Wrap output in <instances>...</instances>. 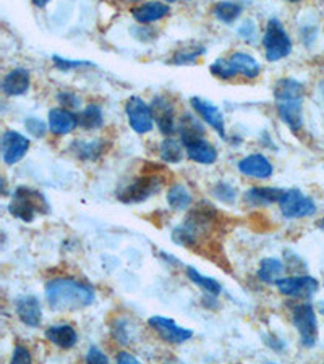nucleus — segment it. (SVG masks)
Returning <instances> with one entry per match:
<instances>
[{
	"label": "nucleus",
	"mask_w": 324,
	"mask_h": 364,
	"mask_svg": "<svg viewBox=\"0 0 324 364\" xmlns=\"http://www.w3.org/2000/svg\"><path fill=\"white\" fill-rule=\"evenodd\" d=\"M185 151H187L188 159L193 160V162H198L203 165H211L217 160L216 148L212 146L209 141H206L205 138L187 144V146H185Z\"/></svg>",
	"instance_id": "obj_21"
},
{
	"label": "nucleus",
	"mask_w": 324,
	"mask_h": 364,
	"mask_svg": "<svg viewBox=\"0 0 324 364\" xmlns=\"http://www.w3.org/2000/svg\"><path fill=\"white\" fill-rule=\"evenodd\" d=\"M110 334H112L114 340L119 342L122 345L131 344V337H134V332H131V323L125 319H119L110 325Z\"/></svg>",
	"instance_id": "obj_32"
},
{
	"label": "nucleus",
	"mask_w": 324,
	"mask_h": 364,
	"mask_svg": "<svg viewBox=\"0 0 324 364\" xmlns=\"http://www.w3.org/2000/svg\"><path fill=\"white\" fill-rule=\"evenodd\" d=\"M115 361L120 363V364H138L140 361H138V358L130 355L129 351H120L119 355L115 356Z\"/></svg>",
	"instance_id": "obj_44"
},
{
	"label": "nucleus",
	"mask_w": 324,
	"mask_h": 364,
	"mask_svg": "<svg viewBox=\"0 0 324 364\" xmlns=\"http://www.w3.org/2000/svg\"><path fill=\"white\" fill-rule=\"evenodd\" d=\"M263 340H264V344H266L269 348H273L274 351H283L285 348V342L280 340L279 337H276L274 334L264 335Z\"/></svg>",
	"instance_id": "obj_43"
},
{
	"label": "nucleus",
	"mask_w": 324,
	"mask_h": 364,
	"mask_svg": "<svg viewBox=\"0 0 324 364\" xmlns=\"http://www.w3.org/2000/svg\"><path fill=\"white\" fill-rule=\"evenodd\" d=\"M169 13H171V8H169V5L162 4V2H156V0L143 4V5H140V7H135L134 10H131V15H134V18L141 25L154 23V21L166 18Z\"/></svg>",
	"instance_id": "obj_20"
},
{
	"label": "nucleus",
	"mask_w": 324,
	"mask_h": 364,
	"mask_svg": "<svg viewBox=\"0 0 324 364\" xmlns=\"http://www.w3.org/2000/svg\"><path fill=\"white\" fill-rule=\"evenodd\" d=\"M151 110L154 122L162 135L171 136L172 133L177 130L175 126V109L174 104L169 100L166 96H156L151 103Z\"/></svg>",
	"instance_id": "obj_11"
},
{
	"label": "nucleus",
	"mask_w": 324,
	"mask_h": 364,
	"mask_svg": "<svg viewBox=\"0 0 324 364\" xmlns=\"http://www.w3.org/2000/svg\"><path fill=\"white\" fill-rule=\"evenodd\" d=\"M183 143L174 138H167L164 139L161 148H159V156L167 164H179L183 159Z\"/></svg>",
	"instance_id": "obj_30"
},
{
	"label": "nucleus",
	"mask_w": 324,
	"mask_h": 364,
	"mask_svg": "<svg viewBox=\"0 0 324 364\" xmlns=\"http://www.w3.org/2000/svg\"><path fill=\"white\" fill-rule=\"evenodd\" d=\"M292 323L300 335V342L305 348H311L318 342V319L315 308L310 303L299 304L292 313Z\"/></svg>",
	"instance_id": "obj_6"
},
{
	"label": "nucleus",
	"mask_w": 324,
	"mask_h": 364,
	"mask_svg": "<svg viewBox=\"0 0 324 364\" xmlns=\"http://www.w3.org/2000/svg\"><path fill=\"white\" fill-rule=\"evenodd\" d=\"M25 128L34 138H44L47 131V125L41 119H38V117H28L25 120Z\"/></svg>",
	"instance_id": "obj_38"
},
{
	"label": "nucleus",
	"mask_w": 324,
	"mask_h": 364,
	"mask_svg": "<svg viewBox=\"0 0 324 364\" xmlns=\"http://www.w3.org/2000/svg\"><path fill=\"white\" fill-rule=\"evenodd\" d=\"M161 258H164V261L166 262H169V264H172V266H182V262H180L177 258H175V256H172V254H169L167 251H161Z\"/></svg>",
	"instance_id": "obj_46"
},
{
	"label": "nucleus",
	"mask_w": 324,
	"mask_h": 364,
	"mask_svg": "<svg viewBox=\"0 0 324 364\" xmlns=\"http://www.w3.org/2000/svg\"><path fill=\"white\" fill-rule=\"evenodd\" d=\"M10 214L21 222H33L39 214H47L51 211L49 202L41 191H36L28 186H18L13 193L12 202L8 206Z\"/></svg>",
	"instance_id": "obj_2"
},
{
	"label": "nucleus",
	"mask_w": 324,
	"mask_h": 364,
	"mask_svg": "<svg viewBox=\"0 0 324 364\" xmlns=\"http://www.w3.org/2000/svg\"><path fill=\"white\" fill-rule=\"evenodd\" d=\"M30 84H31V77L28 70L15 68L12 72L5 74L2 82V91L5 96L17 98V96H23L28 93Z\"/></svg>",
	"instance_id": "obj_16"
},
{
	"label": "nucleus",
	"mask_w": 324,
	"mask_h": 364,
	"mask_svg": "<svg viewBox=\"0 0 324 364\" xmlns=\"http://www.w3.org/2000/svg\"><path fill=\"white\" fill-rule=\"evenodd\" d=\"M47 304L56 313H73L84 309L96 301L94 288L77 278H52L44 287Z\"/></svg>",
	"instance_id": "obj_1"
},
{
	"label": "nucleus",
	"mask_w": 324,
	"mask_h": 364,
	"mask_svg": "<svg viewBox=\"0 0 324 364\" xmlns=\"http://www.w3.org/2000/svg\"><path fill=\"white\" fill-rule=\"evenodd\" d=\"M254 33H257V26L252 20L243 21V25L238 28V36L243 37L245 41H252L254 37Z\"/></svg>",
	"instance_id": "obj_42"
},
{
	"label": "nucleus",
	"mask_w": 324,
	"mask_h": 364,
	"mask_svg": "<svg viewBox=\"0 0 324 364\" xmlns=\"http://www.w3.org/2000/svg\"><path fill=\"white\" fill-rule=\"evenodd\" d=\"M320 313L324 316V299L320 303Z\"/></svg>",
	"instance_id": "obj_49"
},
{
	"label": "nucleus",
	"mask_w": 324,
	"mask_h": 364,
	"mask_svg": "<svg viewBox=\"0 0 324 364\" xmlns=\"http://www.w3.org/2000/svg\"><path fill=\"white\" fill-rule=\"evenodd\" d=\"M209 70H211L212 77H216L219 79H232L238 74L229 58H217V60L211 63Z\"/></svg>",
	"instance_id": "obj_33"
},
{
	"label": "nucleus",
	"mask_w": 324,
	"mask_h": 364,
	"mask_svg": "<svg viewBox=\"0 0 324 364\" xmlns=\"http://www.w3.org/2000/svg\"><path fill=\"white\" fill-rule=\"evenodd\" d=\"M203 306L208 309H216L217 308V295H209V293H206L203 298Z\"/></svg>",
	"instance_id": "obj_45"
},
{
	"label": "nucleus",
	"mask_w": 324,
	"mask_h": 364,
	"mask_svg": "<svg viewBox=\"0 0 324 364\" xmlns=\"http://www.w3.org/2000/svg\"><path fill=\"white\" fill-rule=\"evenodd\" d=\"M318 228H320V230H321V232L324 233V217L321 219V221H320V222H318Z\"/></svg>",
	"instance_id": "obj_48"
},
{
	"label": "nucleus",
	"mask_w": 324,
	"mask_h": 364,
	"mask_svg": "<svg viewBox=\"0 0 324 364\" xmlns=\"http://www.w3.org/2000/svg\"><path fill=\"white\" fill-rule=\"evenodd\" d=\"M162 176H159L156 174L143 175L131 180L129 185L124 186V188L117 193V197H119V201L124 202V204H140V202H145L154 195H157V193L162 190Z\"/></svg>",
	"instance_id": "obj_3"
},
{
	"label": "nucleus",
	"mask_w": 324,
	"mask_h": 364,
	"mask_svg": "<svg viewBox=\"0 0 324 364\" xmlns=\"http://www.w3.org/2000/svg\"><path fill=\"white\" fill-rule=\"evenodd\" d=\"M52 62H54V67L57 70H62V72H70V70H78L83 67H96L93 62L70 60V58H63L60 56H52Z\"/></svg>",
	"instance_id": "obj_37"
},
{
	"label": "nucleus",
	"mask_w": 324,
	"mask_h": 364,
	"mask_svg": "<svg viewBox=\"0 0 324 364\" xmlns=\"http://www.w3.org/2000/svg\"><path fill=\"white\" fill-rule=\"evenodd\" d=\"M190 104L193 107V110L203 119L209 126L216 130L217 135L221 138H226V122L224 114H222L219 107L212 104L211 100H205L201 98H191Z\"/></svg>",
	"instance_id": "obj_12"
},
{
	"label": "nucleus",
	"mask_w": 324,
	"mask_h": 364,
	"mask_svg": "<svg viewBox=\"0 0 324 364\" xmlns=\"http://www.w3.org/2000/svg\"><path fill=\"white\" fill-rule=\"evenodd\" d=\"M279 207L283 217L289 219V221H292V219L311 217L316 214L315 201L297 188L284 191V195L279 201Z\"/></svg>",
	"instance_id": "obj_5"
},
{
	"label": "nucleus",
	"mask_w": 324,
	"mask_h": 364,
	"mask_svg": "<svg viewBox=\"0 0 324 364\" xmlns=\"http://www.w3.org/2000/svg\"><path fill=\"white\" fill-rule=\"evenodd\" d=\"M125 114L131 130L138 135H146L154 128V117L151 105L146 104L145 100L138 96H131L125 104Z\"/></svg>",
	"instance_id": "obj_7"
},
{
	"label": "nucleus",
	"mask_w": 324,
	"mask_h": 364,
	"mask_svg": "<svg viewBox=\"0 0 324 364\" xmlns=\"http://www.w3.org/2000/svg\"><path fill=\"white\" fill-rule=\"evenodd\" d=\"M179 133H180V138H182L183 146H187L190 143L198 141V139L205 138L206 130L203 123L196 119L195 115L183 114V117L179 122Z\"/></svg>",
	"instance_id": "obj_22"
},
{
	"label": "nucleus",
	"mask_w": 324,
	"mask_h": 364,
	"mask_svg": "<svg viewBox=\"0 0 324 364\" xmlns=\"http://www.w3.org/2000/svg\"><path fill=\"white\" fill-rule=\"evenodd\" d=\"M280 295L289 298H311L320 288V283L311 275H295V277H283L274 283Z\"/></svg>",
	"instance_id": "obj_9"
},
{
	"label": "nucleus",
	"mask_w": 324,
	"mask_h": 364,
	"mask_svg": "<svg viewBox=\"0 0 324 364\" xmlns=\"http://www.w3.org/2000/svg\"><path fill=\"white\" fill-rule=\"evenodd\" d=\"M172 242L175 245L185 246V248H195L198 245V238L195 237L190 230L183 226H179L172 230Z\"/></svg>",
	"instance_id": "obj_36"
},
{
	"label": "nucleus",
	"mask_w": 324,
	"mask_h": 364,
	"mask_svg": "<svg viewBox=\"0 0 324 364\" xmlns=\"http://www.w3.org/2000/svg\"><path fill=\"white\" fill-rule=\"evenodd\" d=\"M78 126V115L70 109H52L49 112V130L57 136L72 133Z\"/></svg>",
	"instance_id": "obj_17"
},
{
	"label": "nucleus",
	"mask_w": 324,
	"mask_h": 364,
	"mask_svg": "<svg viewBox=\"0 0 324 364\" xmlns=\"http://www.w3.org/2000/svg\"><path fill=\"white\" fill-rule=\"evenodd\" d=\"M148 325L156 332L159 339L167 342L172 345H182L185 342L193 339V330L180 327L171 318H164V316H151L148 319Z\"/></svg>",
	"instance_id": "obj_8"
},
{
	"label": "nucleus",
	"mask_w": 324,
	"mask_h": 364,
	"mask_svg": "<svg viewBox=\"0 0 324 364\" xmlns=\"http://www.w3.org/2000/svg\"><path fill=\"white\" fill-rule=\"evenodd\" d=\"M285 190L271 188V186H254L245 193V202L253 207L279 204Z\"/></svg>",
	"instance_id": "obj_19"
},
{
	"label": "nucleus",
	"mask_w": 324,
	"mask_h": 364,
	"mask_svg": "<svg viewBox=\"0 0 324 364\" xmlns=\"http://www.w3.org/2000/svg\"><path fill=\"white\" fill-rule=\"evenodd\" d=\"M30 139L18 131L7 130L2 135V159L7 165L18 164L30 151Z\"/></svg>",
	"instance_id": "obj_10"
},
{
	"label": "nucleus",
	"mask_w": 324,
	"mask_h": 364,
	"mask_svg": "<svg viewBox=\"0 0 324 364\" xmlns=\"http://www.w3.org/2000/svg\"><path fill=\"white\" fill-rule=\"evenodd\" d=\"M44 335L52 345L62 348V350H70L78 344L77 330L68 324L51 325L49 329H46Z\"/></svg>",
	"instance_id": "obj_18"
},
{
	"label": "nucleus",
	"mask_w": 324,
	"mask_h": 364,
	"mask_svg": "<svg viewBox=\"0 0 324 364\" xmlns=\"http://www.w3.org/2000/svg\"><path fill=\"white\" fill-rule=\"evenodd\" d=\"M212 195H214L221 202L226 204H232L237 200V188L227 181H217L212 188Z\"/></svg>",
	"instance_id": "obj_35"
},
{
	"label": "nucleus",
	"mask_w": 324,
	"mask_h": 364,
	"mask_svg": "<svg viewBox=\"0 0 324 364\" xmlns=\"http://www.w3.org/2000/svg\"><path fill=\"white\" fill-rule=\"evenodd\" d=\"M185 271H187L185 274H187V277L190 278V282L195 283V285L201 288L205 293H209V295H217V297L221 295L222 285L216 280V278L203 275L198 269H195L193 266H187L185 267Z\"/></svg>",
	"instance_id": "obj_25"
},
{
	"label": "nucleus",
	"mask_w": 324,
	"mask_h": 364,
	"mask_svg": "<svg viewBox=\"0 0 324 364\" xmlns=\"http://www.w3.org/2000/svg\"><path fill=\"white\" fill-rule=\"evenodd\" d=\"M284 264L283 261L278 258H264L259 262V269H258V277L259 280L264 283H276L283 275Z\"/></svg>",
	"instance_id": "obj_29"
},
{
	"label": "nucleus",
	"mask_w": 324,
	"mask_h": 364,
	"mask_svg": "<svg viewBox=\"0 0 324 364\" xmlns=\"http://www.w3.org/2000/svg\"><path fill=\"white\" fill-rule=\"evenodd\" d=\"M278 114L292 131H299L304 125V99L276 100Z\"/></svg>",
	"instance_id": "obj_14"
},
{
	"label": "nucleus",
	"mask_w": 324,
	"mask_h": 364,
	"mask_svg": "<svg viewBox=\"0 0 324 364\" xmlns=\"http://www.w3.org/2000/svg\"><path fill=\"white\" fill-rule=\"evenodd\" d=\"M205 52H206L205 46H195L191 47V49L177 51L171 58V63H174V65H187V63H193L196 58L203 56Z\"/></svg>",
	"instance_id": "obj_34"
},
{
	"label": "nucleus",
	"mask_w": 324,
	"mask_h": 364,
	"mask_svg": "<svg viewBox=\"0 0 324 364\" xmlns=\"http://www.w3.org/2000/svg\"><path fill=\"white\" fill-rule=\"evenodd\" d=\"M238 170L242 175L252 178H269L274 174V167L263 154H250L238 162Z\"/></svg>",
	"instance_id": "obj_15"
},
{
	"label": "nucleus",
	"mask_w": 324,
	"mask_h": 364,
	"mask_svg": "<svg viewBox=\"0 0 324 364\" xmlns=\"http://www.w3.org/2000/svg\"><path fill=\"white\" fill-rule=\"evenodd\" d=\"M57 100L65 107V109H79V105H82V99H79L77 94L68 93V91H62V93L57 96Z\"/></svg>",
	"instance_id": "obj_39"
},
{
	"label": "nucleus",
	"mask_w": 324,
	"mask_h": 364,
	"mask_svg": "<svg viewBox=\"0 0 324 364\" xmlns=\"http://www.w3.org/2000/svg\"><path fill=\"white\" fill-rule=\"evenodd\" d=\"M305 86L294 78H283L274 86L276 100H290V99H304Z\"/></svg>",
	"instance_id": "obj_24"
},
{
	"label": "nucleus",
	"mask_w": 324,
	"mask_h": 364,
	"mask_svg": "<svg viewBox=\"0 0 324 364\" xmlns=\"http://www.w3.org/2000/svg\"><path fill=\"white\" fill-rule=\"evenodd\" d=\"M33 361V356H31L30 350L23 345H15L13 355H12V363L15 364H25Z\"/></svg>",
	"instance_id": "obj_41"
},
{
	"label": "nucleus",
	"mask_w": 324,
	"mask_h": 364,
	"mask_svg": "<svg viewBox=\"0 0 324 364\" xmlns=\"http://www.w3.org/2000/svg\"><path fill=\"white\" fill-rule=\"evenodd\" d=\"M104 125L103 109L98 104H89L78 114V126L84 130H98Z\"/></svg>",
	"instance_id": "obj_27"
},
{
	"label": "nucleus",
	"mask_w": 324,
	"mask_h": 364,
	"mask_svg": "<svg viewBox=\"0 0 324 364\" xmlns=\"http://www.w3.org/2000/svg\"><path fill=\"white\" fill-rule=\"evenodd\" d=\"M15 311L18 319L28 327H39L42 323V308L39 299L33 295L20 297L15 301Z\"/></svg>",
	"instance_id": "obj_13"
},
{
	"label": "nucleus",
	"mask_w": 324,
	"mask_h": 364,
	"mask_svg": "<svg viewBox=\"0 0 324 364\" xmlns=\"http://www.w3.org/2000/svg\"><path fill=\"white\" fill-rule=\"evenodd\" d=\"M104 143L105 141H99V139H96V141H73L70 149L78 159L96 160L105 152Z\"/></svg>",
	"instance_id": "obj_26"
},
{
	"label": "nucleus",
	"mask_w": 324,
	"mask_h": 364,
	"mask_svg": "<svg viewBox=\"0 0 324 364\" xmlns=\"http://www.w3.org/2000/svg\"><path fill=\"white\" fill-rule=\"evenodd\" d=\"M167 204L172 211H187L193 202V197H191V193L187 190V186L183 185H174L167 191Z\"/></svg>",
	"instance_id": "obj_28"
},
{
	"label": "nucleus",
	"mask_w": 324,
	"mask_h": 364,
	"mask_svg": "<svg viewBox=\"0 0 324 364\" xmlns=\"http://www.w3.org/2000/svg\"><path fill=\"white\" fill-rule=\"evenodd\" d=\"M229 60L232 62L233 68L237 70V73L248 79L257 78L258 74L261 73V65H259V62L247 52L232 53V56L229 57Z\"/></svg>",
	"instance_id": "obj_23"
},
{
	"label": "nucleus",
	"mask_w": 324,
	"mask_h": 364,
	"mask_svg": "<svg viewBox=\"0 0 324 364\" xmlns=\"http://www.w3.org/2000/svg\"><path fill=\"white\" fill-rule=\"evenodd\" d=\"M242 13V5L237 2H219L214 7V17L222 21V23L231 25L235 21Z\"/></svg>",
	"instance_id": "obj_31"
},
{
	"label": "nucleus",
	"mask_w": 324,
	"mask_h": 364,
	"mask_svg": "<svg viewBox=\"0 0 324 364\" xmlns=\"http://www.w3.org/2000/svg\"><path fill=\"white\" fill-rule=\"evenodd\" d=\"M166 2H169V4H172V2H177V0H166Z\"/></svg>",
	"instance_id": "obj_50"
},
{
	"label": "nucleus",
	"mask_w": 324,
	"mask_h": 364,
	"mask_svg": "<svg viewBox=\"0 0 324 364\" xmlns=\"http://www.w3.org/2000/svg\"><path fill=\"white\" fill-rule=\"evenodd\" d=\"M51 0H33V4L36 5V7H39V8H42V7H46L47 4H49Z\"/></svg>",
	"instance_id": "obj_47"
},
{
	"label": "nucleus",
	"mask_w": 324,
	"mask_h": 364,
	"mask_svg": "<svg viewBox=\"0 0 324 364\" xmlns=\"http://www.w3.org/2000/svg\"><path fill=\"white\" fill-rule=\"evenodd\" d=\"M290 2H300V0H290Z\"/></svg>",
	"instance_id": "obj_51"
},
{
	"label": "nucleus",
	"mask_w": 324,
	"mask_h": 364,
	"mask_svg": "<svg viewBox=\"0 0 324 364\" xmlns=\"http://www.w3.org/2000/svg\"><path fill=\"white\" fill-rule=\"evenodd\" d=\"M264 53L268 62H279L289 57L292 52V41L287 34L283 23L278 18H271L266 26V33L263 37Z\"/></svg>",
	"instance_id": "obj_4"
},
{
	"label": "nucleus",
	"mask_w": 324,
	"mask_h": 364,
	"mask_svg": "<svg viewBox=\"0 0 324 364\" xmlns=\"http://www.w3.org/2000/svg\"><path fill=\"white\" fill-rule=\"evenodd\" d=\"M84 360H86V363H91V364H108L109 363L108 355H104V351L96 345H91L88 348V353H86V356H84Z\"/></svg>",
	"instance_id": "obj_40"
}]
</instances>
